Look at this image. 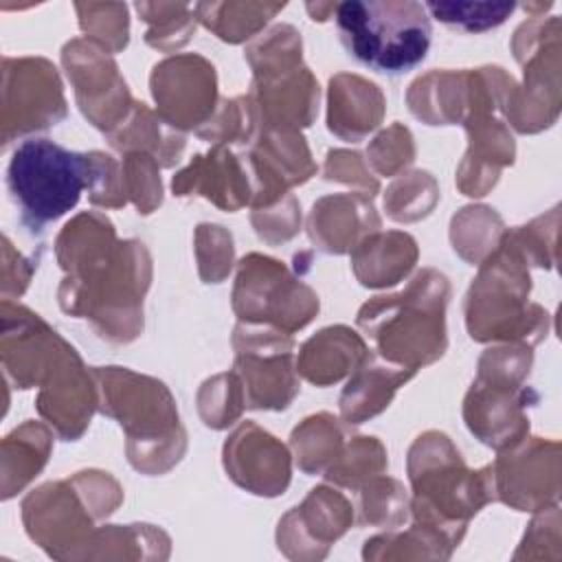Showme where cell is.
<instances>
[{"label": "cell", "mask_w": 562, "mask_h": 562, "mask_svg": "<svg viewBox=\"0 0 562 562\" xmlns=\"http://www.w3.org/2000/svg\"><path fill=\"white\" fill-rule=\"evenodd\" d=\"M334 9H336V4H307V11H310V15L314 18V20H325V18H329V13H334Z\"/></svg>", "instance_id": "30bf717a"}, {"label": "cell", "mask_w": 562, "mask_h": 562, "mask_svg": "<svg viewBox=\"0 0 562 562\" xmlns=\"http://www.w3.org/2000/svg\"><path fill=\"white\" fill-rule=\"evenodd\" d=\"M364 356L362 340L347 327L323 329L307 340L301 351V371L316 384L336 382L349 367Z\"/></svg>", "instance_id": "277c9868"}, {"label": "cell", "mask_w": 562, "mask_h": 562, "mask_svg": "<svg viewBox=\"0 0 562 562\" xmlns=\"http://www.w3.org/2000/svg\"><path fill=\"white\" fill-rule=\"evenodd\" d=\"M432 270L419 272L411 288L397 296H378L367 303L358 323L380 345L382 356L400 362L417 364L432 362L443 353V307L448 288L435 292L430 299H422Z\"/></svg>", "instance_id": "3957f363"}, {"label": "cell", "mask_w": 562, "mask_h": 562, "mask_svg": "<svg viewBox=\"0 0 562 562\" xmlns=\"http://www.w3.org/2000/svg\"><path fill=\"white\" fill-rule=\"evenodd\" d=\"M415 371H384L382 367H360L356 378L347 384L342 397H340V408L342 415L360 424L364 417H371L380 413L384 406H389L391 395L395 389L406 382Z\"/></svg>", "instance_id": "5b68a950"}, {"label": "cell", "mask_w": 562, "mask_h": 562, "mask_svg": "<svg viewBox=\"0 0 562 562\" xmlns=\"http://www.w3.org/2000/svg\"><path fill=\"white\" fill-rule=\"evenodd\" d=\"M136 11L143 20L151 24L145 40L151 46L167 48L176 46L173 31H178L182 37L189 40L191 31L195 29V11L189 4H162V2H138Z\"/></svg>", "instance_id": "ba28073f"}, {"label": "cell", "mask_w": 562, "mask_h": 562, "mask_svg": "<svg viewBox=\"0 0 562 562\" xmlns=\"http://www.w3.org/2000/svg\"><path fill=\"white\" fill-rule=\"evenodd\" d=\"M285 4L268 2H200L193 4L195 18H200L217 37L226 42H241L259 31L274 13Z\"/></svg>", "instance_id": "8992f818"}, {"label": "cell", "mask_w": 562, "mask_h": 562, "mask_svg": "<svg viewBox=\"0 0 562 562\" xmlns=\"http://www.w3.org/2000/svg\"><path fill=\"white\" fill-rule=\"evenodd\" d=\"M81 18V29L97 37L101 44L119 50L127 44V7L125 4H103L105 20H97L86 4H75Z\"/></svg>", "instance_id": "9c48e42d"}, {"label": "cell", "mask_w": 562, "mask_h": 562, "mask_svg": "<svg viewBox=\"0 0 562 562\" xmlns=\"http://www.w3.org/2000/svg\"><path fill=\"white\" fill-rule=\"evenodd\" d=\"M334 18L347 53L375 72H408L430 48V20L419 2L349 0L336 4Z\"/></svg>", "instance_id": "7a4b0ae2"}, {"label": "cell", "mask_w": 562, "mask_h": 562, "mask_svg": "<svg viewBox=\"0 0 562 562\" xmlns=\"http://www.w3.org/2000/svg\"><path fill=\"white\" fill-rule=\"evenodd\" d=\"M110 156L72 151L48 138L22 140L7 167V187L20 209V222L33 233L77 206L81 193H94L108 171Z\"/></svg>", "instance_id": "6da1fadb"}, {"label": "cell", "mask_w": 562, "mask_h": 562, "mask_svg": "<svg viewBox=\"0 0 562 562\" xmlns=\"http://www.w3.org/2000/svg\"><path fill=\"white\" fill-rule=\"evenodd\" d=\"M424 9L448 26L481 33L501 26L516 11V2H426Z\"/></svg>", "instance_id": "52a82bcc"}]
</instances>
